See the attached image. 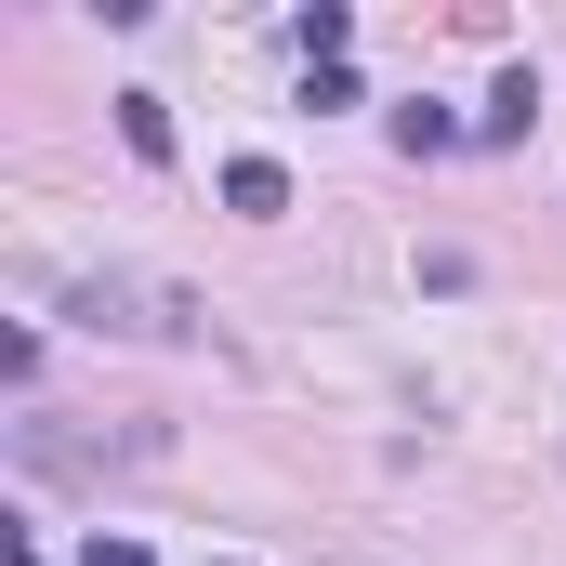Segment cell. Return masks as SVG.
Returning a JSON list of instances; mask_svg holds the SVG:
<instances>
[{
	"label": "cell",
	"instance_id": "cell-5",
	"mask_svg": "<svg viewBox=\"0 0 566 566\" xmlns=\"http://www.w3.org/2000/svg\"><path fill=\"white\" fill-rule=\"evenodd\" d=\"M290 40H303V66H343V40H356V13H343V0H303V27H290Z\"/></svg>",
	"mask_w": 566,
	"mask_h": 566
},
{
	"label": "cell",
	"instance_id": "cell-7",
	"mask_svg": "<svg viewBox=\"0 0 566 566\" xmlns=\"http://www.w3.org/2000/svg\"><path fill=\"white\" fill-rule=\"evenodd\" d=\"M396 145H409V158H448L461 119H448V106H396Z\"/></svg>",
	"mask_w": 566,
	"mask_h": 566
},
{
	"label": "cell",
	"instance_id": "cell-1",
	"mask_svg": "<svg viewBox=\"0 0 566 566\" xmlns=\"http://www.w3.org/2000/svg\"><path fill=\"white\" fill-rule=\"evenodd\" d=\"M66 316L80 329H119V343H211V303L198 290H171V277H66Z\"/></svg>",
	"mask_w": 566,
	"mask_h": 566
},
{
	"label": "cell",
	"instance_id": "cell-4",
	"mask_svg": "<svg viewBox=\"0 0 566 566\" xmlns=\"http://www.w3.org/2000/svg\"><path fill=\"white\" fill-rule=\"evenodd\" d=\"M527 119H541V66H514V80L488 93V119H474V133H488V145H514Z\"/></svg>",
	"mask_w": 566,
	"mask_h": 566
},
{
	"label": "cell",
	"instance_id": "cell-3",
	"mask_svg": "<svg viewBox=\"0 0 566 566\" xmlns=\"http://www.w3.org/2000/svg\"><path fill=\"white\" fill-rule=\"evenodd\" d=\"M224 211L277 224V211H290V171H277V158H224Z\"/></svg>",
	"mask_w": 566,
	"mask_h": 566
},
{
	"label": "cell",
	"instance_id": "cell-8",
	"mask_svg": "<svg viewBox=\"0 0 566 566\" xmlns=\"http://www.w3.org/2000/svg\"><path fill=\"white\" fill-rule=\"evenodd\" d=\"M80 566H145V541H93V554H80Z\"/></svg>",
	"mask_w": 566,
	"mask_h": 566
},
{
	"label": "cell",
	"instance_id": "cell-2",
	"mask_svg": "<svg viewBox=\"0 0 566 566\" xmlns=\"http://www.w3.org/2000/svg\"><path fill=\"white\" fill-rule=\"evenodd\" d=\"M171 434L158 422H119V434H66V422H13V461L27 474H133V461H158Z\"/></svg>",
	"mask_w": 566,
	"mask_h": 566
},
{
	"label": "cell",
	"instance_id": "cell-6",
	"mask_svg": "<svg viewBox=\"0 0 566 566\" xmlns=\"http://www.w3.org/2000/svg\"><path fill=\"white\" fill-rule=\"evenodd\" d=\"M119 145H133V158H171V106H158V93H119Z\"/></svg>",
	"mask_w": 566,
	"mask_h": 566
}]
</instances>
